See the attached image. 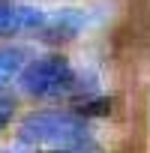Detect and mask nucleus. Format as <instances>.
<instances>
[{"label": "nucleus", "instance_id": "7ed1b4c3", "mask_svg": "<svg viewBox=\"0 0 150 153\" xmlns=\"http://www.w3.org/2000/svg\"><path fill=\"white\" fill-rule=\"evenodd\" d=\"M90 24V15L87 9H78V6H60L54 12H48L45 24L39 27V39L48 42V45H60V42H72L78 39Z\"/></svg>", "mask_w": 150, "mask_h": 153}, {"label": "nucleus", "instance_id": "f03ea898", "mask_svg": "<svg viewBox=\"0 0 150 153\" xmlns=\"http://www.w3.org/2000/svg\"><path fill=\"white\" fill-rule=\"evenodd\" d=\"M18 87L24 96H69L81 93V75L72 69V63L63 54H45L36 60H27V66L18 75Z\"/></svg>", "mask_w": 150, "mask_h": 153}, {"label": "nucleus", "instance_id": "f257e3e1", "mask_svg": "<svg viewBox=\"0 0 150 153\" xmlns=\"http://www.w3.org/2000/svg\"><path fill=\"white\" fill-rule=\"evenodd\" d=\"M18 138L48 150H78L90 141V123L75 111H30L18 123Z\"/></svg>", "mask_w": 150, "mask_h": 153}, {"label": "nucleus", "instance_id": "423d86ee", "mask_svg": "<svg viewBox=\"0 0 150 153\" xmlns=\"http://www.w3.org/2000/svg\"><path fill=\"white\" fill-rule=\"evenodd\" d=\"M9 120H12V102L6 96H0V132L9 126Z\"/></svg>", "mask_w": 150, "mask_h": 153}, {"label": "nucleus", "instance_id": "39448f33", "mask_svg": "<svg viewBox=\"0 0 150 153\" xmlns=\"http://www.w3.org/2000/svg\"><path fill=\"white\" fill-rule=\"evenodd\" d=\"M18 33V3L12 0H0V36Z\"/></svg>", "mask_w": 150, "mask_h": 153}, {"label": "nucleus", "instance_id": "20e7f679", "mask_svg": "<svg viewBox=\"0 0 150 153\" xmlns=\"http://www.w3.org/2000/svg\"><path fill=\"white\" fill-rule=\"evenodd\" d=\"M24 66H27V51L24 48H18V45H3L0 48V93L12 81H18Z\"/></svg>", "mask_w": 150, "mask_h": 153}]
</instances>
